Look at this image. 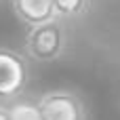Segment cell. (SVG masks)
<instances>
[{
	"instance_id": "cell-7",
	"label": "cell",
	"mask_w": 120,
	"mask_h": 120,
	"mask_svg": "<svg viewBox=\"0 0 120 120\" xmlns=\"http://www.w3.org/2000/svg\"><path fill=\"white\" fill-rule=\"evenodd\" d=\"M0 120H11V116H8V108H6V105H0Z\"/></svg>"
},
{
	"instance_id": "cell-3",
	"label": "cell",
	"mask_w": 120,
	"mask_h": 120,
	"mask_svg": "<svg viewBox=\"0 0 120 120\" xmlns=\"http://www.w3.org/2000/svg\"><path fill=\"white\" fill-rule=\"evenodd\" d=\"M38 108L44 120H86L84 101L68 89L42 93L38 97Z\"/></svg>"
},
{
	"instance_id": "cell-5",
	"label": "cell",
	"mask_w": 120,
	"mask_h": 120,
	"mask_svg": "<svg viewBox=\"0 0 120 120\" xmlns=\"http://www.w3.org/2000/svg\"><path fill=\"white\" fill-rule=\"evenodd\" d=\"M53 6H55V17L59 21H74L91 11L93 0H53Z\"/></svg>"
},
{
	"instance_id": "cell-2",
	"label": "cell",
	"mask_w": 120,
	"mask_h": 120,
	"mask_svg": "<svg viewBox=\"0 0 120 120\" xmlns=\"http://www.w3.org/2000/svg\"><path fill=\"white\" fill-rule=\"evenodd\" d=\"M30 82V59L11 49L0 46V101H15Z\"/></svg>"
},
{
	"instance_id": "cell-1",
	"label": "cell",
	"mask_w": 120,
	"mask_h": 120,
	"mask_svg": "<svg viewBox=\"0 0 120 120\" xmlns=\"http://www.w3.org/2000/svg\"><path fill=\"white\" fill-rule=\"evenodd\" d=\"M65 46H68V34L63 21L59 19L27 27V34L23 38V55L38 63H51L59 59L65 53Z\"/></svg>"
},
{
	"instance_id": "cell-6",
	"label": "cell",
	"mask_w": 120,
	"mask_h": 120,
	"mask_svg": "<svg viewBox=\"0 0 120 120\" xmlns=\"http://www.w3.org/2000/svg\"><path fill=\"white\" fill-rule=\"evenodd\" d=\"M6 108H8L11 120H44L40 108H38V99L19 97V99L11 101V105H6Z\"/></svg>"
},
{
	"instance_id": "cell-4",
	"label": "cell",
	"mask_w": 120,
	"mask_h": 120,
	"mask_svg": "<svg viewBox=\"0 0 120 120\" xmlns=\"http://www.w3.org/2000/svg\"><path fill=\"white\" fill-rule=\"evenodd\" d=\"M11 8L15 17L27 27L57 19L53 0H11Z\"/></svg>"
}]
</instances>
